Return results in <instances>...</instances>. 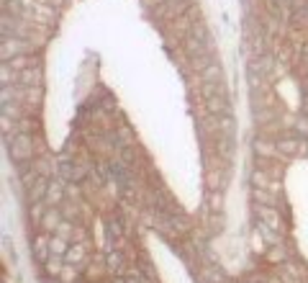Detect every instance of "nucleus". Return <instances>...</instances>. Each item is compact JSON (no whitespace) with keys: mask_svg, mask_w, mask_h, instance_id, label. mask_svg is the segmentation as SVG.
I'll use <instances>...</instances> for the list:
<instances>
[{"mask_svg":"<svg viewBox=\"0 0 308 283\" xmlns=\"http://www.w3.org/2000/svg\"><path fill=\"white\" fill-rule=\"evenodd\" d=\"M203 101H206V108H208L213 116H224V114H229V98H226V93H216V96L203 98Z\"/></svg>","mask_w":308,"mask_h":283,"instance_id":"nucleus-6","label":"nucleus"},{"mask_svg":"<svg viewBox=\"0 0 308 283\" xmlns=\"http://www.w3.org/2000/svg\"><path fill=\"white\" fill-rule=\"evenodd\" d=\"M295 134H298V137H308V116H298V121H295Z\"/></svg>","mask_w":308,"mask_h":283,"instance_id":"nucleus-22","label":"nucleus"},{"mask_svg":"<svg viewBox=\"0 0 308 283\" xmlns=\"http://www.w3.org/2000/svg\"><path fill=\"white\" fill-rule=\"evenodd\" d=\"M34 257L39 260V263H47V260L52 257V247H49V237L47 234L34 237Z\"/></svg>","mask_w":308,"mask_h":283,"instance_id":"nucleus-7","label":"nucleus"},{"mask_svg":"<svg viewBox=\"0 0 308 283\" xmlns=\"http://www.w3.org/2000/svg\"><path fill=\"white\" fill-rule=\"evenodd\" d=\"M85 255H87L85 242H72L70 250H67V255H64L62 260H64V263H72V265H80L82 260H85Z\"/></svg>","mask_w":308,"mask_h":283,"instance_id":"nucleus-9","label":"nucleus"},{"mask_svg":"<svg viewBox=\"0 0 308 283\" xmlns=\"http://www.w3.org/2000/svg\"><path fill=\"white\" fill-rule=\"evenodd\" d=\"M275 149L280 152V155H285V157H295V155H300L303 144H300V137L295 134V137H285V139L275 142Z\"/></svg>","mask_w":308,"mask_h":283,"instance_id":"nucleus-4","label":"nucleus"},{"mask_svg":"<svg viewBox=\"0 0 308 283\" xmlns=\"http://www.w3.org/2000/svg\"><path fill=\"white\" fill-rule=\"evenodd\" d=\"M11 157L16 162H26V160L34 157V139H31V134L16 132V137L11 139Z\"/></svg>","mask_w":308,"mask_h":283,"instance_id":"nucleus-1","label":"nucleus"},{"mask_svg":"<svg viewBox=\"0 0 308 283\" xmlns=\"http://www.w3.org/2000/svg\"><path fill=\"white\" fill-rule=\"evenodd\" d=\"M113 283H126V278L121 275V278H113Z\"/></svg>","mask_w":308,"mask_h":283,"instance_id":"nucleus-24","label":"nucleus"},{"mask_svg":"<svg viewBox=\"0 0 308 283\" xmlns=\"http://www.w3.org/2000/svg\"><path fill=\"white\" fill-rule=\"evenodd\" d=\"M8 64H11L16 72H24V70H29V67H36V59H31V54H18V57H13Z\"/></svg>","mask_w":308,"mask_h":283,"instance_id":"nucleus-11","label":"nucleus"},{"mask_svg":"<svg viewBox=\"0 0 308 283\" xmlns=\"http://www.w3.org/2000/svg\"><path fill=\"white\" fill-rule=\"evenodd\" d=\"M3 11L11 13V16H16V18H24V16H26L24 6H21L18 0H3Z\"/></svg>","mask_w":308,"mask_h":283,"instance_id":"nucleus-17","label":"nucleus"},{"mask_svg":"<svg viewBox=\"0 0 308 283\" xmlns=\"http://www.w3.org/2000/svg\"><path fill=\"white\" fill-rule=\"evenodd\" d=\"M116 137L121 139L118 144H134V134H131V129H128V126H118Z\"/></svg>","mask_w":308,"mask_h":283,"instance_id":"nucleus-21","label":"nucleus"},{"mask_svg":"<svg viewBox=\"0 0 308 283\" xmlns=\"http://www.w3.org/2000/svg\"><path fill=\"white\" fill-rule=\"evenodd\" d=\"M62 224V216L57 211V206H49L47 214H44V219H41V227H47V229H57Z\"/></svg>","mask_w":308,"mask_h":283,"instance_id":"nucleus-12","label":"nucleus"},{"mask_svg":"<svg viewBox=\"0 0 308 283\" xmlns=\"http://www.w3.org/2000/svg\"><path fill=\"white\" fill-rule=\"evenodd\" d=\"M105 268L111 270V273L123 270V257H121V252H116V250L108 252V255H105Z\"/></svg>","mask_w":308,"mask_h":283,"instance_id":"nucleus-13","label":"nucleus"},{"mask_svg":"<svg viewBox=\"0 0 308 283\" xmlns=\"http://www.w3.org/2000/svg\"><path fill=\"white\" fill-rule=\"evenodd\" d=\"M126 283H149L146 278H144V273L141 270H136V268H131V270H126Z\"/></svg>","mask_w":308,"mask_h":283,"instance_id":"nucleus-20","label":"nucleus"},{"mask_svg":"<svg viewBox=\"0 0 308 283\" xmlns=\"http://www.w3.org/2000/svg\"><path fill=\"white\" fill-rule=\"evenodd\" d=\"M298 62L308 67V41H303V44H300V49H298Z\"/></svg>","mask_w":308,"mask_h":283,"instance_id":"nucleus-23","label":"nucleus"},{"mask_svg":"<svg viewBox=\"0 0 308 283\" xmlns=\"http://www.w3.org/2000/svg\"><path fill=\"white\" fill-rule=\"evenodd\" d=\"M44 265H47V273H49V275H59V273L64 270V268L59 265V255H52Z\"/></svg>","mask_w":308,"mask_h":283,"instance_id":"nucleus-18","label":"nucleus"},{"mask_svg":"<svg viewBox=\"0 0 308 283\" xmlns=\"http://www.w3.org/2000/svg\"><path fill=\"white\" fill-rule=\"evenodd\" d=\"M47 191H49V178H47V175H39V178L29 185V199H31V204L47 201Z\"/></svg>","mask_w":308,"mask_h":283,"instance_id":"nucleus-5","label":"nucleus"},{"mask_svg":"<svg viewBox=\"0 0 308 283\" xmlns=\"http://www.w3.org/2000/svg\"><path fill=\"white\" fill-rule=\"evenodd\" d=\"M0 80H3V88H8V85H13V80H18V72L11 67L8 62H3V67H0Z\"/></svg>","mask_w":308,"mask_h":283,"instance_id":"nucleus-16","label":"nucleus"},{"mask_svg":"<svg viewBox=\"0 0 308 283\" xmlns=\"http://www.w3.org/2000/svg\"><path fill=\"white\" fill-rule=\"evenodd\" d=\"M64 199V185L59 180H49V191H47V204L49 206H59Z\"/></svg>","mask_w":308,"mask_h":283,"instance_id":"nucleus-10","label":"nucleus"},{"mask_svg":"<svg viewBox=\"0 0 308 283\" xmlns=\"http://www.w3.org/2000/svg\"><path fill=\"white\" fill-rule=\"evenodd\" d=\"M252 199L259 204V206H267L272 199H270V196L265 193V188H259V185H254V191H252Z\"/></svg>","mask_w":308,"mask_h":283,"instance_id":"nucleus-19","label":"nucleus"},{"mask_svg":"<svg viewBox=\"0 0 308 283\" xmlns=\"http://www.w3.org/2000/svg\"><path fill=\"white\" fill-rule=\"evenodd\" d=\"M257 216H259V222L270 224L275 232H280V229H282V219L277 216V211H275V209H270V206H259V209H257Z\"/></svg>","mask_w":308,"mask_h":283,"instance_id":"nucleus-8","label":"nucleus"},{"mask_svg":"<svg viewBox=\"0 0 308 283\" xmlns=\"http://www.w3.org/2000/svg\"><path fill=\"white\" fill-rule=\"evenodd\" d=\"M59 172H62V178L64 180H70V183H80L82 178H85V172H87V167H82V165H77L75 160H62L59 162Z\"/></svg>","mask_w":308,"mask_h":283,"instance_id":"nucleus-2","label":"nucleus"},{"mask_svg":"<svg viewBox=\"0 0 308 283\" xmlns=\"http://www.w3.org/2000/svg\"><path fill=\"white\" fill-rule=\"evenodd\" d=\"M201 77H203V82H216V80H221V64H218V62H211L206 70H201Z\"/></svg>","mask_w":308,"mask_h":283,"instance_id":"nucleus-14","label":"nucleus"},{"mask_svg":"<svg viewBox=\"0 0 308 283\" xmlns=\"http://www.w3.org/2000/svg\"><path fill=\"white\" fill-rule=\"evenodd\" d=\"M18 54H26V47L21 44V39L16 36H3V44H0V57H3V62H11L13 57Z\"/></svg>","mask_w":308,"mask_h":283,"instance_id":"nucleus-3","label":"nucleus"},{"mask_svg":"<svg viewBox=\"0 0 308 283\" xmlns=\"http://www.w3.org/2000/svg\"><path fill=\"white\" fill-rule=\"evenodd\" d=\"M49 247H52V255H59V257H64V255H67V250H70L67 239H62L59 234H54V237L49 239Z\"/></svg>","mask_w":308,"mask_h":283,"instance_id":"nucleus-15","label":"nucleus"}]
</instances>
